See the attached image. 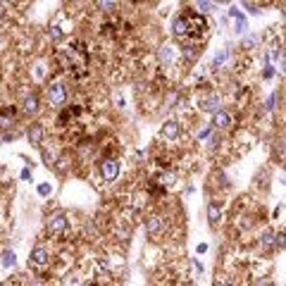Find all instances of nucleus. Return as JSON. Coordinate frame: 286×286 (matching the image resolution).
<instances>
[{"mask_svg": "<svg viewBox=\"0 0 286 286\" xmlns=\"http://www.w3.org/2000/svg\"><path fill=\"white\" fill-rule=\"evenodd\" d=\"M207 219H210V224H212V227H217V224H219V219H222V210H219L217 203L207 205Z\"/></svg>", "mask_w": 286, "mask_h": 286, "instance_id": "obj_10", "label": "nucleus"}, {"mask_svg": "<svg viewBox=\"0 0 286 286\" xmlns=\"http://www.w3.org/2000/svg\"><path fill=\"white\" fill-rule=\"evenodd\" d=\"M48 258H50V253H48V248H43V245H36V248L31 250V265H34V267L48 265Z\"/></svg>", "mask_w": 286, "mask_h": 286, "instance_id": "obj_7", "label": "nucleus"}, {"mask_svg": "<svg viewBox=\"0 0 286 286\" xmlns=\"http://www.w3.org/2000/svg\"><path fill=\"white\" fill-rule=\"evenodd\" d=\"M65 100H67V86L60 82H55L48 86V103L53 105V108H60V105H65Z\"/></svg>", "mask_w": 286, "mask_h": 286, "instance_id": "obj_2", "label": "nucleus"}, {"mask_svg": "<svg viewBox=\"0 0 286 286\" xmlns=\"http://www.w3.org/2000/svg\"><path fill=\"white\" fill-rule=\"evenodd\" d=\"M174 174H172V172H164V174H160V184H163V186H172V184H174Z\"/></svg>", "mask_w": 286, "mask_h": 286, "instance_id": "obj_15", "label": "nucleus"}, {"mask_svg": "<svg viewBox=\"0 0 286 286\" xmlns=\"http://www.w3.org/2000/svg\"><path fill=\"white\" fill-rule=\"evenodd\" d=\"M29 143L31 146H41L43 143V124H31V129H29Z\"/></svg>", "mask_w": 286, "mask_h": 286, "instance_id": "obj_8", "label": "nucleus"}, {"mask_svg": "<svg viewBox=\"0 0 286 286\" xmlns=\"http://www.w3.org/2000/svg\"><path fill=\"white\" fill-rule=\"evenodd\" d=\"M50 34H53V39H60V36H62V31H60V27H53V31H50Z\"/></svg>", "mask_w": 286, "mask_h": 286, "instance_id": "obj_18", "label": "nucleus"}, {"mask_svg": "<svg viewBox=\"0 0 286 286\" xmlns=\"http://www.w3.org/2000/svg\"><path fill=\"white\" fill-rule=\"evenodd\" d=\"M39 193H41V196H48V193H50V186H45V184H43L41 189H39Z\"/></svg>", "mask_w": 286, "mask_h": 286, "instance_id": "obj_19", "label": "nucleus"}, {"mask_svg": "<svg viewBox=\"0 0 286 286\" xmlns=\"http://www.w3.org/2000/svg\"><path fill=\"white\" fill-rule=\"evenodd\" d=\"M95 2H98V10H103L105 14L117 12V5H120V0H95Z\"/></svg>", "mask_w": 286, "mask_h": 286, "instance_id": "obj_13", "label": "nucleus"}, {"mask_svg": "<svg viewBox=\"0 0 286 286\" xmlns=\"http://www.w3.org/2000/svg\"><path fill=\"white\" fill-rule=\"evenodd\" d=\"M100 174H103V179H105V181H115V179H117V174H120V163H117L115 158L103 160V164H100Z\"/></svg>", "mask_w": 286, "mask_h": 286, "instance_id": "obj_5", "label": "nucleus"}, {"mask_svg": "<svg viewBox=\"0 0 286 286\" xmlns=\"http://www.w3.org/2000/svg\"><path fill=\"white\" fill-rule=\"evenodd\" d=\"M179 129H181V126H179V122H167L163 126V136L169 138V141H174V138L179 136Z\"/></svg>", "mask_w": 286, "mask_h": 286, "instance_id": "obj_11", "label": "nucleus"}, {"mask_svg": "<svg viewBox=\"0 0 286 286\" xmlns=\"http://www.w3.org/2000/svg\"><path fill=\"white\" fill-rule=\"evenodd\" d=\"M148 234H150V239H163V234L167 232V219L160 217V215H155V217H150L148 219Z\"/></svg>", "mask_w": 286, "mask_h": 286, "instance_id": "obj_4", "label": "nucleus"}, {"mask_svg": "<svg viewBox=\"0 0 286 286\" xmlns=\"http://www.w3.org/2000/svg\"><path fill=\"white\" fill-rule=\"evenodd\" d=\"M174 36L184 43H198V45H203L205 39L210 36V24H207V19H205L203 14L186 10V12H181L174 19Z\"/></svg>", "mask_w": 286, "mask_h": 286, "instance_id": "obj_1", "label": "nucleus"}, {"mask_svg": "<svg viewBox=\"0 0 286 286\" xmlns=\"http://www.w3.org/2000/svg\"><path fill=\"white\" fill-rule=\"evenodd\" d=\"M2 14H5V2L0 0V17H2Z\"/></svg>", "mask_w": 286, "mask_h": 286, "instance_id": "obj_21", "label": "nucleus"}, {"mask_svg": "<svg viewBox=\"0 0 286 286\" xmlns=\"http://www.w3.org/2000/svg\"><path fill=\"white\" fill-rule=\"evenodd\" d=\"M14 262H17V260H14V253H12V250L2 253V265H5V267H12Z\"/></svg>", "mask_w": 286, "mask_h": 286, "instance_id": "obj_16", "label": "nucleus"}, {"mask_svg": "<svg viewBox=\"0 0 286 286\" xmlns=\"http://www.w3.org/2000/svg\"><path fill=\"white\" fill-rule=\"evenodd\" d=\"M2 2H17V0H2Z\"/></svg>", "mask_w": 286, "mask_h": 286, "instance_id": "obj_22", "label": "nucleus"}, {"mask_svg": "<svg viewBox=\"0 0 286 286\" xmlns=\"http://www.w3.org/2000/svg\"><path fill=\"white\" fill-rule=\"evenodd\" d=\"M12 117H14V108H12V105H10V108L0 110V129H2V126H7Z\"/></svg>", "mask_w": 286, "mask_h": 286, "instance_id": "obj_14", "label": "nucleus"}, {"mask_svg": "<svg viewBox=\"0 0 286 286\" xmlns=\"http://www.w3.org/2000/svg\"><path fill=\"white\" fill-rule=\"evenodd\" d=\"M229 124H232V117H229L227 112L217 110V112H215V117H212V126H215V129H227Z\"/></svg>", "mask_w": 286, "mask_h": 286, "instance_id": "obj_9", "label": "nucleus"}, {"mask_svg": "<svg viewBox=\"0 0 286 286\" xmlns=\"http://www.w3.org/2000/svg\"><path fill=\"white\" fill-rule=\"evenodd\" d=\"M67 224H69L67 215H55V217L48 219V234L50 236H62L67 232Z\"/></svg>", "mask_w": 286, "mask_h": 286, "instance_id": "obj_3", "label": "nucleus"}, {"mask_svg": "<svg viewBox=\"0 0 286 286\" xmlns=\"http://www.w3.org/2000/svg\"><path fill=\"white\" fill-rule=\"evenodd\" d=\"M36 110H39V95L29 93L27 98H24V112H27V115H34Z\"/></svg>", "mask_w": 286, "mask_h": 286, "instance_id": "obj_12", "label": "nucleus"}, {"mask_svg": "<svg viewBox=\"0 0 286 286\" xmlns=\"http://www.w3.org/2000/svg\"><path fill=\"white\" fill-rule=\"evenodd\" d=\"M219 105H222V100H219V95H217V93L203 95V98L198 100V108L203 110V112H217Z\"/></svg>", "mask_w": 286, "mask_h": 286, "instance_id": "obj_6", "label": "nucleus"}, {"mask_svg": "<svg viewBox=\"0 0 286 286\" xmlns=\"http://www.w3.org/2000/svg\"><path fill=\"white\" fill-rule=\"evenodd\" d=\"M22 179H29V181H31V172H29V169H24V172H22Z\"/></svg>", "mask_w": 286, "mask_h": 286, "instance_id": "obj_20", "label": "nucleus"}, {"mask_svg": "<svg viewBox=\"0 0 286 286\" xmlns=\"http://www.w3.org/2000/svg\"><path fill=\"white\" fill-rule=\"evenodd\" d=\"M198 7H201V10H203V12H207V10H210V7H212V5H210V2H207V0H198Z\"/></svg>", "mask_w": 286, "mask_h": 286, "instance_id": "obj_17", "label": "nucleus"}]
</instances>
